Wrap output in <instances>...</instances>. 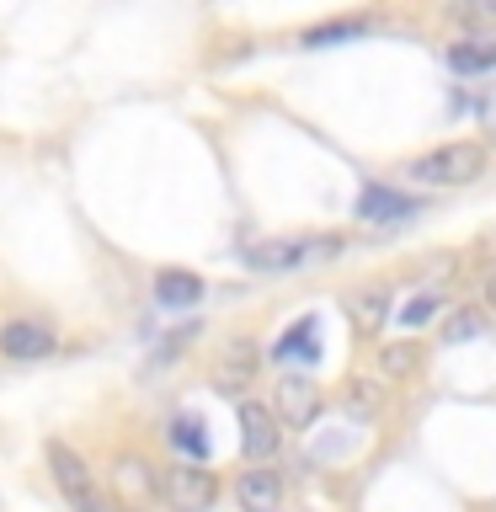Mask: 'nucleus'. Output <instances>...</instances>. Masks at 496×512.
<instances>
[{
	"instance_id": "6e6552de",
	"label": "nucleus",
	"mask_w": 496,
	"mask_h": 512,
	"mask_svg": "<svg viewBox=\"0 0 496 512\" xmlns=\"http://www.w3.org/2000/svg\"><path fill=\"white\" fill-rule=\"evenodd\" d=\"M352 214L363 224H406V219L422 214V198H411V192H400V187H384V182H368L358 192V203H352Z\"/></svg>"
},
{
	"instance_id": "9d476101",
	"label": "nucleus",
	"mask_w": 496,
	"mask_h": 512,
	"mask_svg": "<svg viewBox=\"0 0 496 512\" xmlns=\"http://www.w3.org/2000/svg\"><path fill=\"white\" fill-rule=\"evenodd\" d=\"M208 294L198 272H182V267H160L155 272V304H166V310H192Z\"/></svg>"
},
{
	"instance_id": "4be33fe9",
	"label": "nucleus",
	"mask_w": 496,
	"mask_h": 512,
	"mask_svg": "<svg viewBox=\"0 0 496 512\" xmlns=\"http://www.w3.org/2000/svg\"><path fill=\"white\" fill-rule=\"evenodd\" d=\"M486 310H496V267L486 272Z\"/></svg>"
},
{
	"instance_id": "a211bd4d",
	"label": "nucleus",
	"mask_w": 496,
	"mask_h": 512,
	"mask_svg": "<svg viewBox=\"0 0 496 512\" xmlns=\"http://www.w3.org/2000/svg\"><path fill=\"white\" fill-rule=\"evenodd\" d=\"M438 310H443V294H416L411 304H400V310H395V320H400L406 331H416V326H427Z\"/></svg>"
},
{
	"instance_id": "9b49d317",
	"label": "nucleus",
	"mask_w": 496,
	"mask_h": 512,
	"mask_svg": "<svg viewBox=\"0 0 496 512\" xmlns=\"http://www.w3.org/2000/svg\"><path fill=\"white\" fill-rule=\"evenodd\" d=\"M235 496H240V512H278L283 507V480L272 470H246Z\"/></svg>"
},
{
	"instance_id": "1a4fd4ad",
	"label": "nucleus",
	"mask_w": 496,
	"mask_h": 512,
	"mask_svg": "<svg viewBox=\"0 0 496 512\" xmlns=\"http://www.w3.org/2000/svg\"><path fill=\"white\" fill-rule=\"evenodd\" d=\"M54 347H59V336L48 331L43 320H6V326H0V352H6L11 363H38Z\"/></svg>"
},
{
	"instance_id": "aec40b11",
	"label": "nucleus",
	"mask_w": 496,
	"mask_h": 512,
	"mask_svg": "<svg viewBox=\"0 0 496 512\" xmlns=\"http://www.w3.org/2000/svg\"><path fill=\"white\" fill-rule=\"evenodd\" d=\"M192 336H198V326H182V331H171V336H166V347L155 352V363H166V358H176V352H182V347L192 342Z\"/></svg>"
},
{
	"instance_id": "f8f14e48",
	"label": "nucleus",
	"mask_w": 496,
	"mask_h": 512,
	"mask_svg": "<svg viewBox=\"0 0 496 512\" xmlns=\"http://www.w3.org/2000/svg\"><path fill=\"white\" fill-rule=\"evenodd\" d=\"M315 331H320V315H299L294 326L278 336V347H272V358L278 363H315L320 347H315Z\"/></svg>"
},
{
	"instance_id": "6ab92c4d",
	"label": "nucleus",
	"mask_w": 496,
	"mask_h": 512,
	"mask_svg": "<svg viewBox=\"0 0 496 512\" xmlns=\"http://www.w3.org/2000/svg\"><path fill=\"white\" fill-rule=\"evenodd\" d=\"M384 299H390L384 288H374V294H363V299H358V315L368 320V326H384V310H390Z\"/></svg>"
},
{
	"instance_id": "20e7f679",
	"label": "nucleus",
	"mask_w": 496,
	"mask_h": 512,
	"mask_svg": "<svg viewBox=\"0 0 496 512\" xmlns=\"http://www.w3.org/2000/svg\"><path fill=\"white\" fill-rule=\"evenodd\" d=\"M160 496L171 502V512H208L219 496V480L208 464H176V470H166V480H160Z\"/></svg>"
},
{
	"instance_id": "f03ea898",
	"label": "nucleus",
	"mask_w": 496,
	"mask_h": 512,
	"mask_svg": "<svg viewBox=\"0 0 496 512\" xmlns=\"http://www.w3.org/2000/svg\"><path fill=\"white\" fill-rule=\"evenodd\" d=\"M43 459H48V475H54V486H59V496L70 502V512H118V502H112V491L96 480L91 470H86V459L75 454L70 443H48L43 448Z\"/></svg>"
},
{
	"instance_id": "f257e3e1",
	"label": "nucleus",
	"mask_w": 496,
	"mask_h": 512,
	"mask_svg": "<svg viewBox=\"0 0 496 512\" xmlns=\"http://www.w3.org/2000/svg\"><path fill=\"white\" fill-rule=\"evenodd\" d=\"M406 171H411L416 187H470L475 176L486 171V144H475V139H448V144H438V150L416 155Z\"/></svg>"
},
{
	"instance_id": "4468645a",
	"label": "nucleus",
	"mask_w": 496,
	"mask_h": 512,
	"mask_svg": "<svg viewBox=\"0 0 496 512\" xmlns=\"http://www.w3.org/2000/svg\"><path fill=\"white\" fill-rule=\"evenodd\" d=\"M448 70H459V75H486V70H496V38L454 43V48H448Z\"/></svg>"
},
{
	"instance_id": "39448f33",
	"label": "nucleus",
	"mask_w": 496,
	"mask_h": 512,
	"mask_svg": "<svg viewBox=\"0 0 496 512\" xmlns=\"http://www.w3.org/2000/svg\"><path fill=\"white\" fill-rule=\"evenodd\" d=\"M155 496H160L155 464H144L139 454H123L112 464V502H118V512H144L155 507Z\"/></svg>"
},
{
	"instance_id": "2eb2a0df",
	"label": "nucleus",
	"mask_w": 496,
	"mask_h": 512,
	"mask_svg": "<svg viewBox=\"0 0 496 512\" xmlns=\"http://www.w3.org/2000/svg\"><path fill=\"white\" fill-rule=\"evenodd\" d=\"M368 32V16H336V22H320L304 32V48H336V43H352V38H363Z\"/></svg>"
},
{
	"instance_id": "423d86ee",
	"label": "nucleus",
	"mask_w": 496,
	"mask_h": 512,
	"mask_svg": "<svg viewBox=\"0 0 496 512\" xmlns=\"http://www.w3.org/2000/svg\"><path fill=\"white\" fill-rule=\"evenodd\" d=\"M235 427H240V454L251 459H272L283 443V422L272 416V406H262V400H240L235 406Z\"/></svg>"
},
{
	"instance_id": "ddd939ff",
	"label": "nucleus",
	"mask_w": 496,
	"mask_h": 512,
	"mask_svg": "<svg viewBox=\"0 0 496 512\" xmlns=\"http://www.w3.org/2000/svg\"><path fill=\"white\" fill-rule=\"evenodd\" d=\"M166 438H171V448L182 454L187 464H203L208 459V432H203V416H171V427H166Z\"/></svg>"
},
{
	"instance_id": "7ed1b4c3",
	"label": "nucleus",
	"mask_w": 496,
	"mask_h": 512,
	"mask_svg": "<svg viewBox=\"0 0 496 512\" xmlns=\"http://www.w3.org/2000/svg\"><path fill=\"white\" fill-rule=\"evenodd\" d=\"M331 251H342V235H294V240H262V246L246 251V267L251 272H294V267H310Z\"/></svg>"
},
{
	"instance_id": "412c9836",
	"label": "nucleus",
	"mask_w": 496,
	"mask_h": 512,
	"mask_svg": "<svg viewBox=\"0 0 496 512\" xmlns=\"http://www.w3.org/2000/svg\"><path fill=\"white\" fill-rule=\"evenodd\" d=\"M475 112H480V123H486L491 134H496V86H486V96L475 102Z\"/></svg>"
},
{
	"instance_id": "f3484780",
	"label": "nucleus",
	"mask_w": 496,
	"mask_h": 512,
	"mask_svg": "<svg viewBox=\"0 0 496 512\" xmlns=\"http://www.w3.org/2000/svg\"><path fill=\"white\" fill-rule=\"evenodd\" d=\"M475 336H486V315L480 310H454L443 320V342H475Z\"/></svg>"
},
{
	"instance_id": "dca6fc26",
	"label": "nucleus",
	"mask_w": 496,
	"mask_h": 512,
	"mask_svg": "<svg viewBox=\"0 0 496 512\" xmlns=\"http://www.w3.org/2000/svg\"><path fill=\"white\" fill-rule=\"evenodd\" d=\"M416 363H422V347H416V342H390V347H379V368H384L390 379L416 374Z\"/></svg>"
},
{
	"instance_id": "0eeeda50",
	"label": "nucleus",
	"mask_w": 496,
	"mask_h": 512,
	"mask_svg": "<svg viewBox=\"0 0 496 512\" xmlns=\"http://www.w3.org/2000/svg\"><path fill=\"white\" fill-rule=\"evenodd\" d=\"M272 416H278L283 427H310L320 416V390L310 374H283L272 384Z\"/></svg>"
}]
</instances>
